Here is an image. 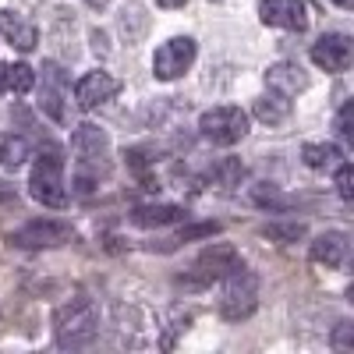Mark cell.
I'll return each mask as SVG.
<instances>
[{
    "instance_id": "5",
    "label": "cell",
    "mask_w": 354,
    "mask_h": 354,
    "mask_svg": "<svg viewBox=\"0 0 354 354\" xmlns=\"http://www.w3.org/2000/svg\"><path fill=\"white\" fill-rule=\"evenodd\" d=\"M198 131L213 145H234L248 135V113L241 106H213L198 117Z\"/></svg>"
},
{
    "instance_id": "14",
    "label": "cell",
    "mask_w": 354,
    "mask_h": 354,
    "mask_svg": "<svg viewBox=\"0 0 354 354\" xmlns=\"http://www.w3.org/2000/svg\"><path fill=\"white\" fill-rule=\"evenodd\" d=\"M0 36H4L11 46H18L21 53H28L39 43V28L32 21H25L18 11H0Z\"/></svg>"
},
{
    "instance_id": "33",
    "label": "cell",
    "mask_w": 354,
    "mask_h": 354,
    "mask_svg": "<svg viewBox=\"0 0 354 354\" xmlns=\"http://www.w3.org/2000/svg\"><path fill=\"white\" fill-rule=\"evenodd\" d=\"M213 4H220V0H213Z\"/></svg>"
},
{
    "instance_id": "12",
    "label": "cell",
    "mask_w": 354,
    "mask_h": 354,
    "mask_svg": "<svg viewBox=\"0 0 354 354\" xmlns=\"http://www.w3.org/2000/svg\"><path fill=\"white\" fill-rule=\"evenodd\" d=\"M117 93H121V82L106 71H88L78 85H75V103L82 110H96L103 103H110Z\"/></svg>"
},
{
    "instance_id": "3",
    "label": "cell",
    "mask_w": 354,
    "mask_h": 354,
    "mask_svg": "<svg viewBox=\"0 0 354 354\" xmlns=\"http://www.w3.org/2000/svg\"><path fill=\"white\" fill-rule=\"evenodd\" d=\"M28 192H32L36 202L50 205V209H64V205L71 202L68 188H64V153H61V145L46 142L39 149L32 177H28Z\"/></svg>"
},
{
    "instance_id": "32",
    "label": "cell",
    "mask_w": 354,
    "mask_h": 354,
    "mask_svg": "<svg viewBox=\"0 0 354 354\" xmlns=\"http://www.w3.org/2000/svg\"><path fill=\"white\" fill-rule=\"evenodd\" d=\"M333 4H337V8H344V11H347V8H351V4H354V0H333Z\"/></svg>"
},
{
    "instance_id": "24",
    "label": "cell",
    "mask_w": 354,
    "mask_h": 354,
    "mask_svg": "<svg viewBox=\"0 0 354 354\" xmlns=\"http://www.w3.org/2000/svg\"><path fill=\"white\" fill-rule=\"evenodd\" d=\"M266 238H277V241H298L305 234V223H287V227H266L262 230Z\"/></svg>"
},
{
    "instance_id": "16",
    "label": "cell",
    "mask_w": 354,
    "mask_h": 354,
    "mask_svg": "<svg viewBox=\"0 0 354 354\" xmlns=\"http://www.w3.org/2000/svg\"><path fill=\"white\" fill-rule=\"evenodd\" d=\"M290 96H283V93H277V88H270V93H266V96H259L255 100V117H259V121L262 124H283L287 121V117H290Z\"/></svg>"
},
{
    "instance_id": "9",
    "label": "cell",
    "mask_w": 354,
    "mask_h": 354,
    "mask_svg": "<svg viewBox=\"0 0 354 354\" xmlns=\"http://www.w3.org/2000/svg\"><path fill=\"white\" fill-rule=\"evenodd\" d=\"M75 238V230L71 223H61V220H32V223H25L11 245L18 248H57V245H68Z\"/></svg>"
},
{
    "instance_id": "10",
    "label": "cell",
    "mask_w": 354,
    "mask_h": 354,
    "mask_svg": "<svg viewBox=\"0 0 354 354\" xmlns=\"http://www.w3.org/2000/svg\"><path fill=\"white\" fill-rule=\"evenodd\" d=\"M312 61H315L322 71H330V75L347 71L351 61H354V43H351V36H344V32L322 36L319 43H312Z\"/></svg>"
},
{
    "instance_id": "21",
    "label": "cell",
    "mask_w": 354,
    "mask_h": 354,
    "mask_svg": "<svg viewBox=\"0 0 354 354\" xmlns=\"http://www.w3.org/2000/svg\"><path fill=\"white\" fill-rule=\"evenodd\" d=\"M145 28H149V15H145L138 4L124 8V15H121V32L128 36V43L142 39V36H145Z\"/></svg>"
},
{
    "instance_id": "26",
    "label": "cell",
    "mask_w": 354,
    "mask_h": 354,
    "mask_svg": "<svg viewBox=\"0 0 354 354\" xmlns=\"http://www.w3.org/2000/svg\"><path fill=\"white\" fill-rule=\"evenodd\" d=\"M333 347L337 351H351L354 347V326L351 322H340V326L333 330Z\"/></svg>"
},
{
    "instance_id": "30",
    "label": "cell",
    "mask_w": 354,
    "mask_h": 354,
    "mask_svg": "<svg viewBox=\"0 0 354 354\" xmlns=\"http://www.w3.org/2000/svg\"><path fill=\"white\" fill-rule=\"evenodd\" d=\"M156 4H160V8H185L188 0H156Z\"/></svg>"
},
{
    "instance_id": "4",
    "label": "cell",
    "mask_w": 354,
    "mask_h": 354,
    "mask_svg": "<svg viewBox=\"0 0 354 354\" xmlns=\"http://www.w3.org/2000/svg\"><path fill=\"white\" fill-rule=\"evenodd\" d=\"M259 308V277L245 266H234L223 283V298H220V315L227 322H241L252 319V312Z\"/></svg>"
},
{
    "instance_id": "20",
    "label": "cell",
    "mask_w": 354,
    "mask_h": 354,
    "mask_svg": "<svg viewBox=\"0 0 354 354\" xmlns=\"http://www.w3.org/2000/svg\"><path fill=\"white\" fill-rule=\"evenodd\" d=\"M337 156H340L337 145H322V142H308V145H301V160H305V167H312V170L330 167Z\"/></svg>"
},
{
    "instance_id": "15",
    "label": "cell",
    "mask_w": 354,
    "mask_h": 354,
    "mask_svg": "<svg viewBox=\"0 0 354 354\" xmlns=\"http://www.w3.org/2000/svg\"><path fill=\"white\" fill-rule=\"evenodd\" d=\"M266 82H270V88H277V93H283V96H298V93L308 88V75L301 71V64H290V61L273 64L270 71H266Z\"/></svg>"
},
{
    "instance_id": "7",
    "label": "cell",
    "mask_w": 354,
    "mask_h": 354,
    "mask_svg": "<svg viewBox=\"0 0 354 354\" xmlns=\"http://www.w3.org/2000/svg\"><path fill=\"white\" fill-rule=\"evenodd\" d=\"M192 61H195V39H192V36H174V39H167V43L156 50L153 71H156V78L174 82V78H181V75L192 68Z\"/></svg>"
},
{
    "instance_id": "25",
    "label": "cell",
    "mask_w": 354,
    "mask_h": 354,
    "mask_svg": "<svg viewBox=\"0 0 354 354\" xmlns=\"http://www.w3.org/2000/svg\"><path fill=\"white\" fill-rule=\"evenodd\" d=\"M337 192H340L344 202L354 198V170H351V163H340V170H337Z\"/></svg>"
},
{
    "instance_id": "22",
    "label": "cell",
    "mask_w": 354,
    "mask_h": 354,
    "mask_svg": "<svg viewBox=\"0 0 354 354\" xmlns=\"http://www.w3.org/2000/svg\"><path fill=\"white\" fill-rule=\"evenodd\" d=\"M213 234H220V223H192V227H185L181 234H177L174 245H188V241H198V238H213Z\"/></svg>"
},
{
    "instance_id": "28",
    "label": "cell",
    "mask_w": 354,
    "mask_h": 354,
    "mask_svg": "<svg viewBox=\"0 0 354 354\" xmlns=\"http://www.w3.org/2000/svg\"><path fill=\"white\" fill-rule=\"evenodd\" d=\"M0 202H18V192L11 185H4V181H0Z\"/></svg>"
},
{
    "instance_id": "2",
    "label": "cell",
    "mask_w": 354,
    "mask_h": 354,
    "mask_svg": "<svg viewBox=\"0 0 354 354\" xmlns=\"http://www.w3.org/2000/svg\"><path fill=\"white\" fill-rule=\"evenodd\" d=\"M96 333H100V315L85 294H75L71 301H64L53 312V337L61 347H85L96 340Z\"/></svg>"
},
{
    "instance_id": "23",
    "label": "cell",
    "mask_w": 354,
    "mask_h": 354,
    "mask_svg": "<svg viewBox=\"0 0 354 354\" xmlns=\"http://www.w3.org/2000/svg\"><path fill=\"white\" fill-rule=\"evenodd\" d=\"M245 177V167L238 163V160H223L220 167H216V181L223 185V188H230V185H238Z\"/></svg>"
},
{
    "instance_id": "11",
    "label": "cell",
    "mask_w": 354,
    "mask_h": 354,
    "mask_svg": "<svg viewBox=\"0 0 354 354\" xmlns=\"http://www.w3.org/2000/svg\"><path fill=\"white\" fill-rule=\"evenodd\" d=\"M259 18L273 28H290V32H305V25H308L305 0H262Z\"/></svg>"
},
{
    "instance_id": "18",
    "label": "cell",
    "mask_w": 354,
    "mask_h": 354,
    "mask_svg": "<svg viewBox=\"0 0 354 354\" xmlns=\"http://www.w3.org/2000/svg\"><path fill=\"white\" fill-rule=\"evenodd\" d=\"M32 85H36V71L28 64H0V88H4V93L21 96Z\"/></svg>"
},
{
    "instance_id": "13",
    "label": "cell",
    "mask_w": 354,
    "mask_h": 354,
    "mask_svg": "<svg viewBox=\"0 0 354 354\" xmlns=\"http://www.w3.org/2000/svg\"><path fill=\"white\" fill-rule=\"evenodd\" d=\"M312 262L326 266V270H344L351 259V234L347 230H326L312 241Z\"/></svg>"
},
{
    "instance_id": "27",
    "label": "cell",
    "mask_w": 354,
    "mask_h": 354,
    "mask_svg": "<svg viewBox=\"0 0 354 354\" xmlns=\"http://www.w3.org/2000/svg\"><path fill=\"white\" fill-rule=\"evenodd\" d=\"M351 103H344V110H340V117H337V131H340V138L351 145V138H354V128H351Z\"/></svg>"
},
{
    "instance_id": "19",
    "label": "cell",
    "mask_w": 354,
    "mask_h": 354,
    "mask_svg": "<svg viewBox=\"0 0 354 354\" xmlns=\"http://www.w3.org/2000/svg\"><path fill=\"white\" fill-rule=\"evenodd\" d=\"M25 156H28V142L21 138V135H0V167H8V170H15V167H21L25 163Z\"/></svg>"
},
{
    "instance_id": "17",
    "label": "cell",
    "mask_w": 354,
    "mask_h": 354,
    "mask_svg": "<svg viewBox=\"0 0 354 354\" xmlns=\"http://www.w3.org/2000/svg\"><path fill=\"white\" fill-rule=\"evenodd\" d=\"M177 220H185L181 205H138V209H131L135 227H167V223H177Z\"/></svg>"
},
{
    "instance_id": "8",
    "label": "cell",
    "mask_w": 354,
    "mask_h": 354,
    "mask_svg": "<svg viewBox=\"0 0 354 354\" xmlns=\"http://www.w3.org/2000/svg\"><path fill=\"white\" fill-rule=\"evenodd\" d=\"M64 100H68V71L57 61H46L43 64V78H39V106L53 117L57 124L68 121Z\"/></svg>"
},
{
    "instance_id": "1",
    "label": "cell",
    "mask_w": 354,
    "mask_h": 354,
    "mask_svg": "<svg viewBox=\"0 0 354 354\" xmlns=\"http://www.w3.org/2000/svg\"><path fill=\"white\" fill-rule=\"evenodd\" d=\"M71 153H75V185L78 192H93L100 177L110 174V138L96 124H82L71 135Z\"/></svg>"
},
{
    "instance_id": "6",
    "label": "cell",
    "mask_w": 354,
    "mask_h": 354,
    "mask_svg": "<svg viewBox=\"0 0 354 354\" xmlns=\"http://www.w3.org/2000/svg\"><path fill=\"white\" fill-rule=\"evenodd\" d=\"M234 266H241V255L234 252V245H223V241H220V245H209V248L195 259L192 280H181V283H188V287H205V283L227 277Z\"/></svg>"
},
{
    "instance_id": "29",
    "label": "cell",
    "mask_w": 354,
    "mask_h": 354,
    "mask_svg": "<svg viewBox=\"0 0 354 354\" xmlns=\"http://www.w3.org/2000/svg\"><path fill=\"white\" fill-rule=\"evenodd\" d=\"M93 50H96V53H106V36L100 32V28L93 32Z\"/></svg>"
},
{
    "instance_id": "31",
    "label": "cell",
    "mask_w": 354,
    "mask_h": 354,
    "mask_svg": "<svg viewBox=\"0 0 354 354\" xmlns=\"http://www.w3.org/2000/svg\"><path fill=\"white\" fill-rule=\"evenodd\" d=\"M85 4H88V8H96V11H100V8H106V4H110V0H85Z\"/></svg>"
}]
</instances>
